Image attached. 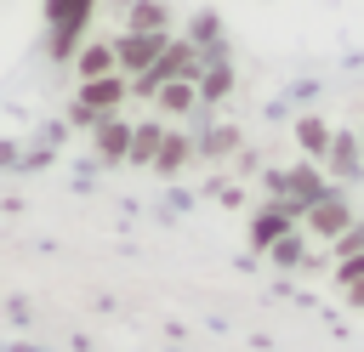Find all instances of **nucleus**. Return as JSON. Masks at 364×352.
Here are the masks:
<instances>
[{"label":"nucleus","instance_id":"f257e3e1","mask_svg":"<svg viewBox=\"0 0 364 352\" xmlns=\"http://www.w3.org/2000/svg\"><path fill=\"white\" fill-rule=\"evenodd\" d=\"M46 11H51V51L68 57L74 40H80V28H85V17H91V0H51Z\"/></svg>","mask_w":364,"mask_h":352},{"label":"nucleus","instance_id":"f03ea898","mask_svg":"<svg viewBox=\"0 0 364 352\" xmlns=\"http://www.w3.org/2000/svg\"><path fill=\"white\" fill-rule=\"evenodd\" d=\"M347 227H353V210H347L341 193H324V199L307 204V233H318V238H341Z\"/></svg>","mask_w":364,"mask_h":352},{"label":"nucleus","instance_id":"7ed1b4c3","mask_svg":"<svg viewBox=\"0 0 364 352\" xmlns=\"http://www.w3.org/2000/svg\"><path fill=\"white\" fill-rule=\"evenodd\" d=\"M80 119H97V114H114L119 102H125V79H114V74H102V79H85L80 85Z\"/></svg>","mask_w":364,"mask_h":352},{"label":"nucleus","instance_id":"20e7f679","mask_svg":"<svg viewBox=\"0 0 364 352\" xmlns=\"http://www.w3.org/2000/svg\"><path fill=\"white\" fill-rule=\"evenodd\" d=\"M159 51H165V34H119L114 62H125V68H148V62H159Z\"/></svg>","mask_w":364,"mask_h":352},{"label":"nucleus","instance_id":"39448f33","mask_svg":"<svg viewBox=\"0 0 364 352\" xmlns=\"http://www.w3.org/2000/svg\"><path fill=\"white\" fill-rule=\"evenodd\" d=\"M97 153H102V159H125V153H131V125L102 119V125H97Z\"/></svg>","mask_w":364,"mask_h":352},{"label":"nucleus","instance_id":"423d86ee","mask_svg":"<svg viewBox=\"0 0 364 352\" xmlns=\"http://www.w3.org/2000/svg\"><path fill=\"white\" fill-rule=\"evenodd\" d=\"M284 187H290V199H296L301 210H307L313 199H324V193H330V187H324V176H318V170H307V165H301V170H290V176H284Z\"/></svg>","mask_w":364,"mask_h":352},{"label":"nucleus","instance_id":"0eeeda50","mask_svg":"<svg viewBox=\"0 0 364 352\" xmlns=\"http://www.w3.org/2000/svg\"><path fill=\"white\" fill-rule=\"evenodd\" d=\"M193 97H199V91H193L188 79H165V85L154 91V102H159L165 114H188V108H193Z\"/></svg>","mask_w":364,"mask_h":352},{"label":"nucleus","instance_id":"6e6552de","mask_svg":"<svg viewBox=\"0 0 364 352\" xmlns=\"http://www.w3.org/2000/svg\"><path fill=\"white\" fill-rule=\"evenodd\" d=\"M125 34H165V6L136 0V6H131V28H125Z\"/></svg>","mask_w":364,"mask_h":352},{"label":"nucleus","instance_id":"1a4fd4ad","mask_svg":"<svg viewBox=\"0 0 364 352\" xmlns=\"http://www.w3.org/2000/svg\"><path fill=\"white\" fill-rule=\"evenodd\" d=\"M102 74H114V45H85L80 51V85L85 79H102Z\"/></svg>","mask_w":364,"mask_h":352},{"label":"nucleus","instance_id":"9d476101","mask_svg":"<svg viewBox=\"0 0 364 352\" xmlns=\"http://www.w3.org/2000/svg\"><path fill=\"white\" fill-rule=\"evenodd\" d=\"M324 153H330V165H336L341 176H358V136H347V131H341V136H330V148H324Z\"/></svg>","mask_w":364,"mask_h":352},{"label":"nucleus","instance_id":"9b49d317","mask_svg":"<svg viewBox=\"0 0 364 352\" xmlns=\"http://www.w3.org/2000/svg\"><path fill=\"white\" fill-rule=\"evenodd\" d=\"M182 159H188V142H182V136H165L159 153H154V170H176Z\"/></svg>","mask_w":364,"mask_h":352},{"label":"nucleus","instance_id":"f8f14e48","mask_svg":"<svg viewBox=\"0 0 364 352\" xmlns=\"http://www.w3.org/2000/svg\"><path fill=\"white\" fill-rule=\"evenodd\" d=\"M228 85H233V74H228V62H222V57H216V68H210V74H205V79H199V91H205V102H216V97H222V91H228Z\"/></svg>","mask_w":364,"mask_h":352},{"label":"nucleus","instance_id":"ddd939ff","mask_svg":"<svg viewBox=\"0 0 364 352\" xmlns=\"http://www.w3.org/2000/svg\"><path fill=\"white\" fill-rule=\"evenodd\" d=\"M296 136L307 142V153H324V148H330V131H324V119H301V125H296Z\"/></svg>","mask_w":364,"mask_h":352},{"label":"nucleus","instance_id":"4468645a","mask_svg":"<svg viewBox=\"0 0 364 352\" xmlns=\"http://www.w3.org/2000/svg\"><path fill=\"white\" fill-rule=\"evenodd\" d=\"M159 142H165V131H154V125L131 131V153H136V159H154V153H159Z\"/></svg>","mask_w":364,"mask_h":352},{"label":"nucleus","instance_id":"2eb2a0df","mask_svg":"<svg viewBox=\"0 0 364 352\" xmlns=\"http://www.w3.org/2000/svg\"><path fill=\"white\" fill-rule=\"evenodd\" d=\"M273 238H290V233H284V210H267V216L256 221V244H273Z\"/></svg>","mask_w":364,"mask_h":352},{"label":"nucleus","instance_id":"dca6fc26","mask_svg":"<svg viewBox=\"0 0 364 352\" xmlns=\"http://www.w3.org/2000/svg\"><path fill=\"white\" fill-rule=\"evenodd\" d=\"M358 278H364V255H358V261H347V267H341V284H358Z\"/></svg>","mask_w":364,"mask_h":352},{"label":"nucleus","instance_id":"f3484780","mask_svg":"<svg viewBox=\"0 0 364 352\" xmlns=\"http://www.w3.org/2000/svg\"><path fill=\"white\" fill-rule=\"evenodd\" d=\"M358 148H364V142H358Z\"/></svg>","mask_w":364,"mask_h":352}]
</instances>
